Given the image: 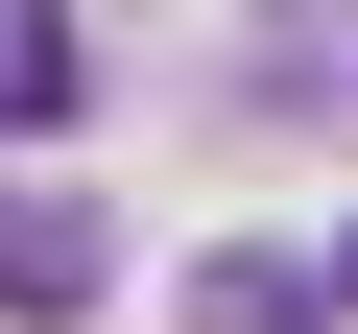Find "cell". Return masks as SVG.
<instances>
[{"label": "cell", "instance_id": "2", "mask_svg": "<svg viewBox=\"0 0 358 334\" xmlns=\"http://www.w3.org/2000/svg\"><path fill=\"white\" fill-rule=\"evenodd\" d=\"M72 96H96V48H72V24H24V0H0V119H72Z\"/></svg>", "mask_w": 358, "mask_h": 334}, {"label": "cell", "instance_id": "4", "mask_svg": "<svg viewBox=\"0 0 358 334\" xmlns=\"http://www.w3.org/2000/svg\"><path fill=\"white\" fill-rule=\"evenodd\" d=\"M310 286H358V239H334V263H310Z\"/></svg>", "mask_w": 358, "mask_h": 334}, {"label": "cell", "instance_id": "3", "mask_svg": "<svg viewBox=\"0 0 358 334\" xmlns=\"http://www.w3.org/2000/svg\"><path fill=\"white\" fill-rule=\"evenodd\" d=\"M310 310H334L310 263H215V286H192V334H310Z\"/></svg>", "mask_w": 358, "mask_h": 334}, {"label": "cell", "instance_id": "1", "mask_svg": "<svg viewBox=\"0 0 358 334\" xmlns=\"http://www.w3.org/2000/svg\"><path fill=\"white\" fill-rule=\"evenodd\" d=\"M0 310H96V215L72 191H0Z\"/></svg>", "mask_w": 358, "mask_h": 334}]
</instances>
